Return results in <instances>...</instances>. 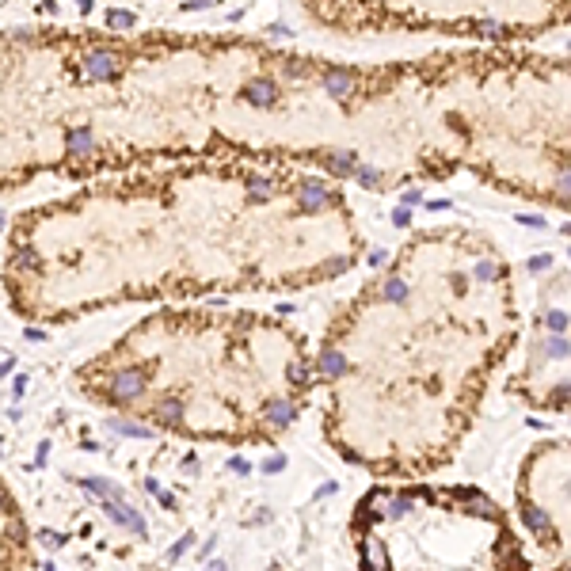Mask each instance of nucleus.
Returning <instances> with one entry per match:
<instances>
[{
    "mask_svg": "<svg viewBox=\"0 0 571 571\" xmlns=\"http://www.w3.org/2000/svg\"><path fill=\"white\" fill-rule=\"evenodd\" d=\"M84 73L91 80H114L118 76V57H114V50H107V46L84 50Z\"/></svg>",
    "mask_w": 571,
    "mask_h": 571,
    "instance_id": "1",
    "label": "nucleus"
},
{
    "mask_svg": "<svg viewBox=\"0 0 571 571\" xmlns=\"http://www.w3.org/2000/svg\"><path fill=\"white\" fill-rule=\"evenodd\" d=\"M141 389H145V377H141L138 369H122V374H114V381H111V400H118V404L138 400Z\"/></svg>",
    "mask_w": 571,
    "mask_h": 571,
    "instance_id": "2",
    "label": "nucleus"
},
{
    "mask_svg": "<svg viewBox=\"0 0 571 571\" xmlns=\"http://www.w3.org/2000/svg\"><path fill=\"white\" fill-rule=\"evenodd\" d=\"M320 84H324V91H327V96H335V99H351V91H354L351 69H324Z\"/></svg>",
    "mask_w": 571,
    "mask_h": 571,
    "instance_id": "3",
    "label": "nucleus"
},
{
    "mask_svg": "<svg viewBox=\"0 0 571 571\" xmlns=\"http://www.w3.org/2000/svg\"><path fill=\"white\" fill-rule=\"evenodd\" d=\"M244 96H248V103H255V107H274L278 103V84L267 80V76H259V80H248Z\"/></svg>",
    "mask_w": 571,
    "mask_h": 571,
    "instance_id": "4",
    "label": "nucleus"
},
{
    "mask_svg": "<svg viewBox=\"0 0 571 571\" xmlns=\"http://www.w3.org/2000/svg\"><path fill=\"white\" fill-rule=\"evenodd\" d=\"M335 202V195L327 187H320V180H305L301 183V206L305 210H320V206Z\"/></svg>",
    "mask_w": 571,
    "mask_h": 571,
    "instance_id": "5",
    "label": "nucleus"
},
{
    "mask_svg": "<svg viewBox=\"0 0 571 571\" xmlns=\"http://www.w3.org/2000/svg\"><path fill=\"white\" fill-rule=\"evenodd\" d=\"M263 411H267V423L274 427V431L290 427V423H294V416H297V408H294V404H286V400H270Z\"/></svg>",
    "mask_w": 571,
    "mask_h": 571,
    "instance_id": "6",
    "label": "nucleus"
},
{
    "mask_svg": "<svg viewBox=\"0 0 571 571\" xmlns=\"http://www.w3.org/2000/svg\"><path fill=\"white\" fill-rule=\"evenodd\" d=\"M320 164H324L332 175H354V171H358L354 153H324V156H320Z\"/></svg>",
    "mask_w": 571,
    "mask_h": 571,
    "instance_id": "7",
    "label": "nucleus"
},
{
    "mask_svg": "<svg viewBox=\"0 0 571 571\" xmlns=\"http://www.w3.org/2000/svg\"><path fill=\"white\" fill-rule=\"evenodd\" d=\"M69 153H73V156L96 153V138H91V130H73V133H69Z\"/></svg>",
    "mask_w": 571,
    "mask_h": 571,
    "instance_id": "8",
    "label": "nucleus"
},
{
    "mask_svg": "<svg viewBox=\"0 0 571 571\" xmlns=\"http://www.w3.org/2000/svg\"><path fill=\"white\" fill-rule=\"evenodd\" d=\"M522 522L530 526V530H537V533L552 530V522H548V514L541 510V506H522Z\"/></svg>",
    "mask_w": 571,
    "mask_h": 571,
    "instance_id": "9",
    "label": "nucleus"
},
{
    "mask_svg": "<svg viewBox=\"0 0 571 571\" xmlns=\"http://www.w3.org/2000/svg\"><path fill=\"white\" fill-rule=\"evenodd\" d=\"M320 369H324L327 377H343L347 374V358H343L339 351H324L320 354Z\"/></svg>",
    "mask_w": 571,
    "mask_h": 571,
    "instance_id": "10",
    "label": "nucleus"
},
{
    "mask_svg": "<svg viewBox=\"0 0 571 571\" xmlns=\"http://www.w3.org/2000/svg\"><path fill=\"white\" fill-rule=\"evenodd\" d=\"M133 23H138V16H133V12H122V8H111V12H107V27H118V31H130Z\"/></svg>",
    "mask_w": 571,
    "mask_h": 571,
    "instance_id": "11",
    "label": "nucleus"
},
{
    "mask_svg": "<svg viewBox=\"0 0 571 571\" xmlns=\"http://www.w3.org/2000/svg\"><path fill=\"white\" fill-rule=\"evenodd\" d=\"M12 263H16V267H23V270H39V252H31V248H16V252H12Z\"/></svg>",
    "mask_w": 571,
    "mask_h": 571,
    "instance_id": "12",
    "label": "nucleus"
},
{
    "mask_svg": "<svg viewBox=\"0 0 571 571\" xmlns=\"http://www.w3.org/2000/svg\"><path fill=\"white\" fill-rule=\"evenodd\" d=\"M381 294H385V301L400 305V301H404V297H408V286L400 282V278H389V282H385V290H381Z\"/></svg>",
    "mask_w": 571,
    "mask_h": 571,
    "instance_id": "13",
    "label": "nucleus"
},
{
    "mask_svg": "<svg viewBox=\"0 0 571 571\" xmlns=\"http://www.w3.org/2000/svg\"><path fill=\"white\" fill-rule=\"evenodd\" d=\"M111 431L130 434V438H149V427H141V423H122V419H111Z\"/></svg>",
    "mask_w": 571,
    "mask_h": 571,
    "instance_id": "14",
    "label": "nucleus"
},
{
    "mask_svg": "<svg viewBox=\"0 0 571 571\" xmlns=\"http://www.w3.org/2000/svg\"><path fill=\"white\" fill-rule=\"evenodd\" d=\"M354 180H358L362 187H381V171H377V168H369V164H358Z\"/></svg>",
    "mask_w": 571,
    "mask_h": 571,
    "instance_id": "15",
    "label": "nucleus"
},
{
    "mask_svg": "<svg viewBox=\"0 0 571 571\" xmlns=\"http://www.w3.org/2000/svg\"><path fill=\"white\" fill-rule=\"evenodd\" d=\"M545 351L552 354V358H563V354H571V343H568V339H560V332H556L552 339L545 343Z\"/></svg>",
    "mask_w": 571,
    "mask_h": 571,
    "instance_id": "16",
    "label": "nucleus"
},
{
    "mask_svg": "<svg viewBox=\"0 0 571 571\" xmlns=\"http://www.w3.org/2000/svg\"><path fill=\"white\" fill-rule=\"evenodd\" d=\"M568 324H571L568 312H548V316H545V327H548V332H563Z\"/></svg>",
    "mask_w": 571,
    "mask_h": 571,
    "instance_id": "17",
    "label": "nucleus"
},
{
    "mask_svg": "<svg viewBox=\"0 0 571 571\" xmlns=\"http://www.w3.org/2000/svg\"><path fill=\"white\" fill-rule=\"evenodd\" d=\"M180 416H183L180 400H168V404L160 408V419H164V423H180Z\"/></svg>",
    "mask_w": 571,
    "mask_h": 571,
    "instance_id": "18",
    "label": "nucleus"
},
{
    "mask_svg": "<svg viewBox=\"0 0 571 571\" xmlns=\"http://www.w3.org/2000/svg\"><path fill=\"white\" fill-rule=\"evenodd\" d=\"M191 545H195V533H187V537H180V541H175V545L168 548V560H180V556L187 552Z\"/></svg>",
    "mask_w": 571,
    "mask_h": 571,
    "instance_id": "19",
    "label": "nucleus"
},
{
    "mask_svg": "<svg viewBox=\"0 0 571 571\" xmlns=\"http://www.w3.org/2000/svg\"><path fill=\"white\" fill-rule=\"evenodd\" d=\"M290 381L294 385H309V369H305L301 362H294V366H290Z\"/></svg>",
    "mask_w": 571,
    "mask_h": 571,
    "instance_id": "20",
    "label": "nucleus"
},
{
    "mask_svg": "<svg viewBox=\"0 0 571 571\" xmlns=\"http://www.w3.org/2000/svg\"><path fill=\"white\" fill-rule=\"evenodd\" d=\"M548 267H552V259H548V255H533V259H530V270H533V274H545Z\"/></svg>",
    "mask_w": 571,
    "mask_h": 571,
    "instance_id": "21",
    "label": "nucleus"
},
{
    "mask_svg": "<svg viewBox=\"0 0 571 571\" xmlns=\"http://www.w3.org/2000/svg\"><path fill=\"white\" fill-rule=\"evenodd\" d=\"M286 468V457H267L263 461V473H282Z\"/></svg>",
    "mask_w": 571,
    "mask_h": 571,
    "instance_id": "22",
    "label": "nucleus"
},
{
    "mask_svg": "<svg viewBox=\"0 0 571 571\" xmlns=\"http://www.w3.org/2000/svg\"><path fill=\"white\" fill-rule=\"evenodd\" d=\"M522 225H533V228H545V217H537V213H522Z\"/></svg>",
    "mask_w": 571,
    "mask_h": 571,
    "instance_id": "23",
    "label": "nucleus"
},
{
    "mask_svg": "<svg viewBox=\"0 0 571 571\" xmlns=\"http://www.w3.org/2000/svg\"><path fill=\"white\" fill-rule=\"evenodd\" d=\"M476 278H484V282H491V278H495V267H491V263H480V267H476Z\"/></svg>",
    "mask_w": 571,
    "mask_h": 571,
    "instance_id": "24",
    "label": "nucleus"
},
{
    "mask_svg": "<svg viewBox=\"0 0 571 571\" xmlns=\"http://www.w3.org/2000/svg\"><path fill=\"white\" fill-rule=\"evenodd\" d=\"M39 541H42L46 548H57V545H61V537H57V533H46V530L39 533Z\"/></svg>",
    "mask_w": 571,
    "mask_h": 571,
    "instance_id": "25",
    "label": "nucleus"
},
{
    "mask_svg": "<svg viewBox=\"0 0 571 571\" xmlns=\"http://www.w3.org/2000/svg\"><path fill=\"white\" fill-rule=\"evenodd\" d=\"M228 468H233V473H240V476H244V473H248V461H244V457H233V461H228Z\"/></svg>",
    "mask_w": 571,
    "mask_h": 571,
    "instance_id": "26",
    "label": "nucleus"
},
{
    "mask_svg": "<svg viewBox=\"0 0 571 571\" xmlns=\"http://www.w3.org/2000/svg\"><path fill=\"white\" fill-rule=\"evenodd\" d=\"M563 400H571V385H560V389H556L552 404H563Z\"/></svg>",
    "mask_w": 571,
    "mask_h": 571,
    "instance_id": "27",
    "label": "nucleus"
},
{
    "mask_svg": "<svg viewBox=\"0 0 571 571\" xmlns=\"http://www.w3.org/2000/svg\"><path fill=\"white\" fill-rule=\"evenodd\" d=\"M23 389H27V377H16V381H12V396H23Z\"/></svg>",
    "mask_w": 571,
    "mask_h": 571,
    "instance_id": "28",
    "label": "nucleus"
},
{
    "mask_svg": "<svg viewBox=\"0 0 571 571\" xmlns=\"http://www.w3.org/2000/svg\"><path fill=\"white\" fill-rule=\"evenodd\" d=\"M560 191H563V195H571V168L560 171Z\"/></svg>",
    "mask_w": 571,
    "mask_h": 571,
    "instance_id": "29",
    "label": "nucleus"
},
{
    "mask_svg": "<svg viewBox=\"0 0 571 571\" xmlns=\"http://www.w3.org/2000/svg\"><path fill=\"white\" fill-rule=\"evenodd\" d=\"M392 221H396V225H408V221H411L408 206H404V210H396V213H392Z\"/></svg>",
    "mask_w": 571,
    "mask_h": 571,
    "instance_id": "30",
    "label": "nucleus"
},
{
    "mask_svg": "<svg viewBox=\"0 0 571 571\" xmlns=\"http://www.w3.org/2000/svg\"><path fill=\"white\" fill-rule=\"evenodd\" d=\"M160 506H164V510H171V506H175V495H168V491H164V495H160Z\"/></svg>",
    "mask_w": 571,
    "mask_h": 571,
    "instance_id": "31",
    "label": "nucleus"
}]
</instances>
